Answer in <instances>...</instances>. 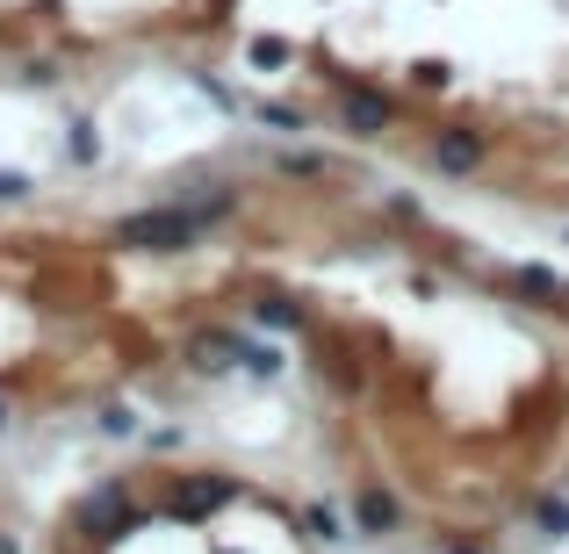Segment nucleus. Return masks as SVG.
Segmentation results:
<instances>
[{
  "label": "nucleus",
  "mask_w": 569,
  "mask_h": 554,
  "mask_svg": "<svg viewBox=\"0 0 569 554\" xmlns=\"http://www.w3.org/2000/svg\"><path fill=\"white\" fill-rule=\"evenodd\" d=\"M144 526H152V512L130 497V483H101V490H87V497L72 504V533H80L87 547H116V541H130V533H144Z\"/></svg>",
  "instance_id": "f257e3e1"
},
{
  "label": "nucleus",
  "mask_w": 569,
  "mask_h": 554,
  "mask_svg": "<svg viewBox=\"0 0 569 554\" xmlns=\"http://www.w3.org/2000/svg\"><path fill=\"white\" fill-rule=\"evenodd\" d=\"M194 238H202V223H194L181 202H167V209H130V216L109 223V245H123V252H188Z\"/></svg>",
  "instance_id": "f03ea898"
},
{
  "label": "nucleus",
  "mask_w": 569,
  "mask_h": 554,
  "mask_svg": "<svg viewBox=\"0 0 569 554\" xmlns=\"http://www.w3.org/2000/svg\"><path fill=\"white\" fill-rule=\"evenodd\" d=\"M246 346H252V339L231 332V324H194L188 346H181V361L194 374H231V367H246Z\"/></svg>",
  "instance_id": "7ed1b4c3"
},
{
  "label": "nucleus",
  "mask_w": 569,
  "mask_h": 554,
  "mask_svg": "<svg viewBox=\"0 0 569 554\" xmlns=\"http://www.w3.org/2000/svg\"><path fill=\"white\" fill-rule=\"evenodd\" d=\"M231 497H238L231 475H181V483L167 490V518H181V526H202V518L223 512Z\"/></svg>",
  "instance_id": "20e7f679"
},
{
  "label": "nucleus",
  "mask_w": 569,
  "mask_h": 554,
  "mask_svg": "<svg viewBox=\"0 0 569 554\" xmlns=\"http://www.w3.org/2000/svg\"><path fill=\"white\" fill-rule=\"evenodd\" d=\"M339 123H347L353 138H389V130H397V101H389L382 87L347 80L339 87Z\"/></svg>",
  "instance_id": "39448f33"
},
{
  "label": "nucleus",
  "mask_w": 569,
  "mask_h": 554,
  "mask_svg": "<svg viewBox=\"0 0 569 554\" xmlns=\"http://www.w3.org/2000/svg\"><path fill=\"white\" fill-rule=\"evenodd\" d=\"M490 159V138L483 130H469V123H447V130H432V167L447 173V181H469L476 167Z\"/></svg>",
  "instance_id": "423d86ee"
},
{
  "label": "nucleus",
  "mask_w": 569,
  "mask_h": 554,
  "mask_svg": "<svg viewBox=\"0 0 569 554\" xmlns=\"http://www.w3.org/2000/svg\"><path fill=\"white\" fill-rule=\"evenodd\" d=\"M353 526L368 533V541H382V533H397L403 526V512H397V497H389V490H353Z\"/></svg>",
  "instance_id": "0eeeda50"
},
{
  "label": "nucleus",
  "mask_w": 569,
  "mask_h": 554,
  "mask_svg": "<svg viewBox=\"0 0 569 554\" xmlns=\"http://www.w3.org/2000/svg\"><path fill=\"white\" fill-rule=\"evenodd\" d=\"M252 318H260L267 332H303V324H310V310L296 303V295H252Z\"/></svg>",
  "instance_id": "6e6552de"
},
{
  "label": "nucleus",
  "mask_w": 569,
  "mask_h": 554,
  "mask_svg": "<svg viewBox=\"0 0 569 554\" xmlns=\"http://www.w3.org/2000/svg\"><path fill=\"white\" fill-rule=\"evenodd\" d=\"M533 526L548 541H569V497H533Z\"/></svg>",
  "instance_id": "1a4fd4ad"
},
{
  "label": "nucleus",
  "mask_w": 569,
  "mask_h": 554,
  "mask_svg": "<svg viewBox=\"0 0 569 554\" xmlns=\"http://www.w3.org/2000/svg\"><path fill=\"white\" fill-rule=\"evenodd\" d=\"M274 167L289 173V181H325V173H332V159H325V152H281Z\"/></svg>",
  "instance_id": "9d476101"
},
{
  "label": "nucleus",
  "mask_w": 569,
  "mask_h": 554,
  "mask_svg": "<svg viewBox=\"0 0 569 554\" xmlns=\"http://www.w3.org/2000/svg\"><path fill=\"white\" fill-rule=\"evenodd\" d=\"M512 289H519V295H541V303H562V281L548 274V266H519Z\"/></svg>",
  "instance_id": "9b49d317"
},
{
  "label": "nucleus",
  "mask_w": 569,
  "mask_h": 554,
  "mask_svg": "<svg viewBox=\"0 0 569 554\" xmlns=\"http://www.w3.org/2000/svg\"><path fill=\"white\" fill-rule=\"evenodd\" d=\"M246 58H252L260 72H274V66H289V58H296V43H289V37H252Z\"/></svg>",
  "instance_id": "f8f14e48"
},
{
  "label": "nucleus",
  "mask_w": 569,
  "mask_h": 554,
  "mask_svg": "<svg viewBox=\"0 0 569 554\" xmlns=\"http://www.w3.org/2000/svg\"><path fill=\"white\" fill-rule=\"evenodd\" d=\"M252 115H260V123H274V130H310V115L289 109V101H252Z\"/></svg>",
  "instance_id": "ddd939ff"
},
{
  "label": "nucleus",
  "mask_w": 569,
  "mask_h": 554,
  "mask_svg": "<svg viewBox=\"0 0 569 554\" xmlns=\"http://www.w3.org/2000/svg\"><path fill=\"white\" fill-rule=\"evenodd\" d=\"M66 152H72V167H94V159H101V138H94V123H87V115H80V123H72Z\"/></svg>",
  "instance_id": "4468645a"
},
{
  "label": "nucleus",
  "mask_w": 569,
  "mask_h": 554,
  "mask_svg": "<svg viewBox=\"0 0 569 554\" xmlns=\"http://www.w3.org/2000/svg\"><path fill=\"white\" fill-rule=\"evenodd\" d=\"M101 432L109 440H138V411L130 403H101Z\"/></svg>",
  "instance_id": "2eb2a0df"
},
{
  "label": "nucleus",
  "mask_w": 569,
  "mask_h": 554,
  "mask_svg": "<svg viewBox=\"0 0 569 554\" xmlns=\"http://www.w3.org/2000/svg\"><path fill=\"white\" fill-rule=\"evenodd\" d=\"M447 80H455V72H447V58H411V87H426V94H440Z\"/></svg>",
  "instance_id": "dca6fc26"
},
{
  "label": "nucleus",
  "mask_w": 569,
  "mask_h": 554,
  "mask_svg": "<svg viewBox=\"0 0 569 554\" xmlns=\"http://www.w3.org/2000/svg\"><path fill=\"white\" fill-rule=\"evenodd\" d=\"M246 374H260V382H274V374H281V353L252 339V346H246Z\"/></svg>",
  "instance_id": "f3484780"
},
{
  "label": "nucleus",
  "mask_w": 569,
  "mask_h": 554,
  "mask_svg": "<svg viewBox=\"0 0 569 554\" xmlns=\"http://www.w3.org/2000/svg\"><path fill=\"white\" fill-rule=\"evenodd\" d=\"M303 526L318 533V541H339V518H332V504H310V512H303Z\"/></svg>",
  "instance_id": "a211bd4d"
},
{
  "label": "nucleus",
  "mask_w": 569,
  "mask_h": 554,
  "mask_svg": "<svg viewBox=\"0 0 569 554\" xmlns=\"http://www.w3.org/2000/svg\"><path fill=\"white\" fill-rule=\"evenodd\" d=\"M29 194V173H14V167H0V202H22Z\"/></svg>",
  "instance_id": "6ab92c4d"
},
{
  "label": "nucleus",
  "mask_w": 569,
  "mask_h": 554,
  "mask_svg": "<svg viewBox=\"0 0 569 554\" xmlns=\"http://www.w3.org/2000/svg\"><path fill=\"white\" fill-rule=\"evenodd\" d=\"M8 425H14V403H8V396H0V432H8Z\"/></svg>",
  "instance_id": "aec40b11"
},
{
  "label": "nucleus",
  "mask_w": 569,
  "mask_h": 554,
  "mask_svg": "<svg viewBox=\"0 0 569 554\" xmlns=\"http://www.w3.org/2000/svg\"><path fill=\"white\" fill-rule=\"evenodd\" d=\"M0 554H22V541H14V533H0Z\"/></svg>",
  "instance_id": "412c9836"
},
{
  "label": "nucleus",
  "mask_w": 569,
  "mask_h": 554,
  "mask_svg": "<svg viewBox=\"0 0 569 554\" xmlns=\"http://www.w3.org/2000/svg\"><path fill=\"white\" fill-rule=\"evenodd\" d=\"M447 554H483V547H469V541H455V547H447Z\"/></svg>",
  "instance_id": "4be33fe9"
},
{
  "label": "nucleus",
  "mask_w": 569,
  "mask_h": 554,
  "mask_svg": "<svg viewBox=\"0 0 569 554\" xmlns=\"http://www.w3.org/2000/svg\"><path fill=\"white\" fill-rule=\"evenodd\" d=\"M562 310H569V289H562Z\"/></svg>",
  "instance_id": "5701e85b"
},
{
  "label": "nucleus",
  "mask_w": 569,
  "mask_h": 554,
  "mask_svg": "<svg viewBox=\"0 0 569 554\" xmlns=\"http://www.w3.org/2000/svg\"><path fill=\"white\" fill-rule=\"evenodd\" d=\"M562 238H569V231H562Z\"/></svg>",
  "instance_id": "b1692460"
}]
</instances>
